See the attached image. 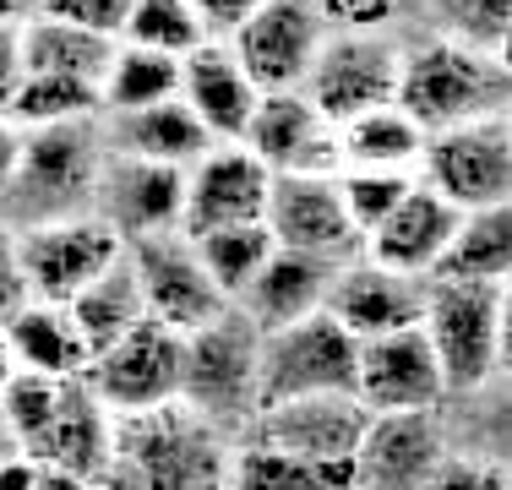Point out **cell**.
Returning <instances> with one entry per match:
<instances>
[{
	"instance_id": "obj_1",
	"label": "cell",
	"mask_w": 512,
	"mask_h": 490,
	"mask_svg": "<svg viewBox=\"0 0 512 490\" xmlns=\"http://www.w3.org/2000/svg\"><path fill=\"white\" fill-rule=\"evenodd\" d=\"M229 452L235 441L186 403L115 414V447L99 490H229Z\"/></svg>"
},
{
	"instance_id": "obj_2",
	"label": "cell",
	"mask_w": 512,
	"mask_h": 490,
	"mask_svg": "<svg viewBox=\"0 0 512 490\" xmlns=\"http://www.w3.org/2000/svg\"><path fill=\"white\" fill-rule=\"evenodd\" d=\"M398 109L431 137L447 126L491 120L512 109V60L496 49L453 44L442 33H404V71H398Z\"/></svg>"
},
{
	"instance_id": "obj_3",
	"label": "cell",
	"mask_w": 512,
	"mask_h": 490,
	"mask_svg": "<svg viewBox=\"0 0 512 490\" xmlns=\"http://www.w3.org/2000/svg\"><path fill=\"white\" fill-rule=\"evenodd\" d=\"M99 169H104L99 115L71 120V126L22 131L17 169H11L6 191H0V218L11 229H33V224H55V218L93 213Z\"/></svg>"
},
{
	"instance_id": "obj_4",
	"label": "cell",
	"mask_w": 512,
	"mask_h": 490,
	"mask_svg": "<svg viewBox=\"0 0 512 490\" xmlns=\"http://www.w3.org/2000/svg\"><path fill=\"white\" fill-rule=\"evenodd\" d=\"M420 333L436 349L447 403L463 398V392L496 387L502 382V365H507V284L425 278Z\"/></svg>"
},
{
	"instance_id": "obj_5",
	"label": "cell",
	"mask_w": 512,
	"mask_h": 490,
	"mask_svg": "<svg viewBox=\"0 0 512 490\" xmlns=\"http://www.w3.org/2000/svg\"><path fill=\"white\" fill-rule=\"evenodd\" d=\"M262 333L229 305L207 327L186 333V365H180V403L202 414L213 431L240 441L262 409Z\"/></svg>"
},
{
	"instance_id": "obj_6",
	"label": "cell",
	"mask_w": 512,
	"mask_h": 490,
	"mask_svg": "<svg viewBox=\"0 0 512 490\" xmlns=\"http://www.w3.org/2000/svg\"><path fill=\"white\" fill-rule=\"evenodd\" d=\"M398 71H404V33H382V28H344L327 33L316 49L300 93L316 104V115L327 126L382 109L398 98Z\"/></svg>"
},
{
	"instance_id": "obj_7",
	"label": "cell",
	"mask_w": 512,
	"mask_h": 490,
	"mask_svg": "<svg viewBox=\"0 0 512 490\" xmlns=\"http://www.w3.org/2000/svg\"><path fill=\"white\" fill-rule=\"evenodd\" d=\"M414 180L431 186L442 202H453L458 213L512 202V120L491 115L431 131L420 147V164H414Z\"/></svg>"
},
{
	"instance_id": "obj_8",
	"label": "cell",
	"mask_w": 512,
	"mask_h": 490,
	"mask_svg": "<svg viewBox=\"0 0 512 490\" xmlns=\"http://www.w3.org/2000/svg\"><path fill=\"white\" fill-rule=\"evenodd\" d=\"M360 338H349L327 311H311L300 322L262 333V409L284 398H311V392H355Z\"/></svg>"
},
{
	"instance_id": "obj_9",
	"label": "cell",
	"mask_w": 512,
	"mask_h": 490,
	"mask_svg": "<svg viewBox=\"0 0 512 490\" xmlns=\"http://www.w3.org/2000/svg\"><path fill=\"white\" fill-rule=\"evenodd\" d=\"M180 365H186V333L142 316L131 333L93 354L82 376L115 414H148L180 403Z\"/></svg>"
},
{
	"instance_id": "obj_10",
	"label": "cell",
	"mask_w": 512,
	"mask_h": 490,
	"mask_svg": "<svg viewBox=\"0 0 512 490\" xmlns=\"http://www.w3.org/2000/svg\"><path fill=\"white\" fill-rule=\"evenodd\" d=\"M262 224L278 251L311 256V262L344 267L360 256V229L349 224L338 175H273Z\"/></svg>"
},
{
	"instance_id": "obj_11",
	"label": "cell",
	"mask_w": 512,
	"mask_h": 490,
	"mask_svg": "<svg viewBox=\"0 0 512 490\" xmlns=\"http://www.w3.org/2000/svg\"><path fill=\"white\" fill-rule=\"evenodd\" d=\"M131 267H137L142 284V311L153 322L175 327V333H197L218 311H229V300L218 294V284L207 278L197 245L180 229H164V235H142L126 245Z\"/></svg>"
},
{
	"instance_id": "obj_12",
	"label": "cell",
	"mask_w": 512,
	"mask_h": 490,
	"mask_svg": "<svg viewBox=\"0 0 512 490\" xmlns=\"http://www.w3.org/2000/svg\"><path fill=\"white\" fill-rule=\"evenodd\" d=\"M267 191H273V169L246 142H213L186 169L180 235H207V229H229V224H262Z\"/></svg>"
},
{
	"instance_id": "obj_13",
	"label": "cell",
	"mask_w": 512,
	"mask_h": 490,
	"mask_svg": "<svg viewBox=\"0 0 512 490\" xmlns=\"http://www.w3.org/2000/svg\"><path fill=\"white\" fill-rule=\"evenodd\" d=\"M17 256H22V278H28L33 300L66 305L71 294L88 289L93 278L120 256V235L93 213L55 218V224L17 229Z\"/></svg>"
},
{
	"instance_id": "obj_14",
	"label": "cell",
	"mask_w": 512,
	"mask_h": 490,
	"mask_svg": "<svg viewBox=\"0 0 512 490\" xmlns=\"http://www.w3.org/2000/svg\"><path fill=\"white\" fill-rule=\"evenodd\" d=\"M447 452H453L447 409L371 414L355 447V490H425Z\"/></svg>"
},
{
	"instance_id": "obj_15",
	"label": "cell",
	"mask_w": 512,
	"mask_h": 490,
	"mask_svg": "<svg viewBox=\"0 0 512 490\" xmlns=\"http://www.w3.org/2000/svg\"><path fill=\"white\" fill-rule=\"evenodd\" d=\"M322 39H327V28H322L311 0H267L224 44L235 49V60L246 66V77L256 88L278 93V88H300L306 82Z\"/></svg>"
},
{
	"instance_id": "obj_16",
	"label": "cell",
	"mask_w": 512,
	"mask_h": 490,
	"mask_svg": "<svg viewBox=\"0 0 512 490\" xmlns=\"http://www.w3.org/2000/svg\"><path fill=\"white\" fill-rule=\"evenodd\" d=\"M355 398L371 414H414V409H447V382L436 349L420 327L365 338L355 360Z\"/></svg>"
},
{
	"instance_id": "obj_17",
	"label": "cell",
	"mask_w": 512,
	"mask_h": 490,
	"mask_svg": "<svg viewBox=\"0 0 512 490\" xmlns=\"http://www.w3.org/2000/svg\"><path fill=\"white\" fill-rule=\"evenodd\" d=\"M180 191H186V169L148 164V158L109 153L104 147L93 218H104L120 235V245H131L142 235H164V229H180Z\"/></svg>"
},
{
	"instance_id": "obj_18",
	"label": "cell",
	"mask_w": 512,
	"mask_h": 490,
	"mask_svg": "<svg viewBox=\"0 0 512 490\" xmlns=\"http://www.w3.org/2000/svg\"><path fill=\"white\" fill-rule=\"evenodd\" d=\"M240 142L273 175H338V126H327L300 88H278L256 98Z\"/></svg>"
},
{
	"instance_id": "obj_19",
	"label": "cell",
	"mask_w": 512,
	"mask_h": 490,
	"mask_svg": "<svg viewBox=\"0 0 512 490\" xmlns=\"http://www.w3.org/2000/svg\"><path fill=\"white\" fill-rule=\"evenodd\" d=\"M322 311L360 343L382 338V333H398V327H420L425 278L382 267V262H371V256H355V262L333 267Z\"/></svg>"
},
{
	"instance_id": "obj_20",
	"label": "cell",
	"mask_w": 512,
	"mask_h": 490,
	"mask_svg": "<svg viewBox=\"0 0 512 490\" xmlns=\"http://www.w3.org/2000/svg\"><path fill=\"white\" fill-rule=\"evenodd\" d=\"M371 409L355 392H311V398H284L256 409L251 431L240 441H262V447H284L300 458H355Z\"/></svg>"
},
{
	"instance_id": "obj_21",
	"label": "cell",
	"mask_w": 512,
	"mask_h": 490,
	"mask_svg": "<svg viewBox=\"0 0 512 490\" xmlns=\"http://www.w3.org/2000/svg\"><path fill=\"white\" fill-rule=\"evenodd\" d=\"M109 447H115V409L88 387V376H66L50 425H44V436L33 441L28 458L71 469V474H82V480L99 485L104 469H109Z\"/></svg>"
},
{
	"instance_id": "obj_22",
	"label": "cell",
	"mask_w": 512,
	"mask_h": 490,
	"mask_svg": "<svg viewBox=\"0 0 512 490\" xmlns=\"http://www.w3.org/2000/svg\"><path fill=\"white\" fill-rule=\"evenodd\" d=\"M180 98H186V109L207 126L213 142H240L262 88L246 77V66L224 39H202L180 60Z\"/></svg>"
},
{
	"instance_id": "obj_23",
	"label": "cell",
	"mask_w": 512,
	"mask_h": 490,
	"mask_svg": "<svg viewBox=\"0 0 512 490\" xmlns=\"http://www.w3.org/2000/svg\"><path fill=\"white\" fill-rule=\"evenodd\" d=\"M453 224H458V207L414 180V186L393 202V213L360 240V256H371V262H382V267H398V273H414V278H431V267H436V256H442L447 235H453Z\"/></svg>"
},
{
	"instance_id": "obj_24",
	"label": "cell",
	"mask_w": 512,
	"mask_h": 490,
	"mask_svg": "<svg viewBox=\"0 0 512 490\" xmlns=\"http://www.w3.org/2000/svg\"><path fill=\"white\" fill-rule=\"evenodd\" d=\"M99 126H104L109 153H131V158L175 164V169H191L207 147H213L207 126L186 109L180 93L158 98V104H142V109H120V115H99Z\"/></svg>"
},
{
	"instance_id": "obj_25",
	"label": "cell",
	"mask_w": 512,
	"mask_h": 490,
	"mask_svg": "<svg viewBox=\"0 0 512 490\" xmlns=\"http://www.w3.org/2000/svg\"><path fill=\"white\" fill-rule=\"evenodd\" d=\"M327 278H333L327 262H311V256H295V251H273L267 267L251 278V289L235 300V311L246 316L256 333H278V327L322 311Z\"/></svg>"
},
{
	"instance_id": "obj_26",
	"label": "cell",
	"mask_w": 512,
	"mask_h": 490,
	"mask_svg": "<svg viewBox=\"0 0 512 490\" xmlns=\"http://www.w3.org/2000/svg\"><path fill=\"white\" fill-rule=\"evenodd\" d=\"M431 278H458V284H507L512 278V202L458 213L453 235L436 256Z\"/></svg>"
},
{
	"instance_id": "obj_27",
	"label": "cell",
	"mask_w": 512,
	"mask_h": 490,
	"mask_svg": "<svg viewBox=\"0 0 512 490\" xmlns=\"http://www.w3.org/2000/svg\"><path fill=\"white\" fill-rule=\"evenodd\" d=\"M6 338H11V354H17L22 371H39V376H82L93 360L88 338L77 333L66 305H50V300H28L17 316L6 322Z\"/></svg>"
},
{
	"instance_id": "obj_28",
	"label": "cell",
	"mask_w": 512,
	"mask_h": 490,
	"mask_svg": "<svg viewBox=\"0 0 512 490\" xmlns=\"http://www.w3.org/2000/svg\"><path fill=\"white\" fill-rule=\"evenodd\" d=\"M229 490H355V458H300L262 441H235Z\"/></svg>"
},
{
	"instance_id": "obj_29",
	"label": "cell",
	"mask_w": 512,
	"mask_h": 490,
	"mask_svg": "<svg viewBox=\"0 0 512 490\" xmlns=\"http://www.w3.org/2000/svg\"><path fill=\"white\" fill-rule=\"evenodd\" d=\"M66 311H71V322H77V333L88 338L93 354L109 349L120 333H131V327L148 316V311H142V284H137V267H131L126 245H120V256L104 267L99 278H93L88 289L71 294Z\"/></svg>"
},
{
	"instance_id": "obj_30",
	"label": "cell",
	"mask_w": 512,
	"mask_h": 490,
	"mask_svg": "<svg viewBox=\"0 0 512 490\" xmlns=\"http://www.w3.org/2000/svg\"><path fill=\"white\" fill-rule=\"evenodd\" d=\"M420 147L425 131L398 104H382L338 126V169H409L414 175Z\"/></svg>"
},
{
	"instance_id": "obj_31",
	"label": "cell",
	"mask_w": 512,
	"mask_h": 490,
	"mask_svg": "<svg viewBox=\"0 0 512 490\" xmlns=\"http://www.w3.org/2000/svg\"><path fill=\"white\" fill-rule=\"evenodd\" d=\"M115 44L120 39H104V33H88V28H71V22L44 17V11H33V17L22 22V55H28V71L82 77V82H93V88L104 82Z\"/></svg>"
},
{
	"instance_id": "obj_32",
	"label": "cell",
	"mask_w": 512,
	"mask_h": 490,
	"mask_svg": "<svg viewBox=\"0 0 512 490\" xmlns=\"http://www.w3.org/2000/svg\"><path fill=\"white\" fill-rule=\"evenodd\" d=\"M180 93V60L164 55V49H142V44H115L109 55V71L99 82L104 98V115H120V109H142L158 104V98H175Z\"/></svg>"
},
{
	"instance_id": "obj_33",
	"label": "cell",
	"mask_w": 512,
	"mask_h": 490,
	"mask_svg": "<svg viewBox=\"0 0 512 490\" xmlns=\"http://www.w3.org/2000/svg\"><path fill=\"white\" fill-rule=\"evenodd\" d=\"M104 115V98L93 82L82 77H55V71H28L22 77L17 98L6 104V120L22 131H39V126H71V120H93Z\"/></svg>"
},
{
	"instance_id": "obj_34",
	"label": "cell",
	"mask_w": 512,
	"mask_h": 490,
	"mask_svg": "<svg viewBox=\"0 0 512 490\" xmlns=\"http://www.w3.org/2000/svg\"><path fill=\"white\" fill-rule=\"evenodd\" d=\"M191 245H197L207 278L218 284V294H224L229 305L240 300V294L251 289V278L267 267V256L278 251L273 235H267V224H229V229H207V235H191Z\"/></svg>"
},
{
	"instance_id": "obj_35",
	"label": "cell",
	"mask_w": 512,
	"mask_h": 490,
	"mask_svg": "<svg viewBox=\"0 0 512 490\" xmlns=\"http://www.w3.org/2000/svg\"><path fill=\"white\" fill-rule=\"evenodd\" d=\"M414 28L442 33L453 44L496 49L512 44V0H414Z\"/></svg>"
},
{
	"instance_id": "obj_36",
	"label": "cell",
	"mask_w": 512,
	"mask_h": 490,
	"mask_svg": "<svg viewBox=\"0 0 512 490\" xmlns=\"http://www.w3.org/2000/svg\"><path fill=\"white\" fill-rule=\"evenodd\" d=\"M120 39L186 60L191 49L207 39V28H202L191 0H131V17H126V28H120Z\"/></svg>"
},
{
	"instance_id": "obj_37",
	"label": "cell",
	"mask_w": 512,
	"mask_h": 490,
	"mask_svg": "<svg viewBox=\"0 0 512 490\" xmlns=\"http://www.w3.org/2000/svg\"><path fill=\"white\" fill-rule=\"evenodd\" d=\"M414 186L409 169H338V196L349 207V224L360 229V240L393 213V202Z\"/></svg>"
},
{
	"instance_id": "obj_38",
	"label": "cell",
	"mask_w": 512,
	"mask_h": 490,
	"mask_svg": "<svg viewBox=\"0 0 512 490\" xmlns=\"http://www.w3.org/2000/svg\"><path fill=\"white\" fill-rule=\"evenodd\" d=\"M55 398H60V382L55 376H39V371H11V382L0 387V409H6L11 431H17L22 452H33V441L44 436V425H50L55 414Z\"/></svg>"
},
{
	"instance_id": "obj_39",
	"label": "cell",
	"mask_w": 512,
	"mask_h": 490,
	"mask_svg": "<svg viewBox=\"0 0 512 490\" xmlns=\"http://www.w3.org/2000/svg\"><path fill=\"white\" fill-rule=\"evenodd\" d=\"M327 33L344 28H382V33H409L414 28V0H311Z\"/></svg>"
},
{
	"instance_id": "obj_40",
	"label": "cell",
	"mask_w": 512,
	"mask_h": 490,
	"mask_svg": "<svg viewBox=\"0 0 512 490\" xmlns=\"http://www.w3.org/2000/svg\"><path fill=\"white\" fill-rule=\"evenodd\" d=\"M425 490H507V469H502V458L453 447L436 463V474L425 480Z\"/></svg>"
},
{
	"instance_id": "obj_41",
	"label": "cell",
	"mask_w": 512,
	"mask_h": 490,
	"mask_svg": "<svg viewBox=\"0 0 512 490\" xmlns=\"http://www.w3.org/2000/svg\"><path fill=\"white\" fill-rule=\"evenodd\" d=\"M44 17H60L71 28H88V33H104V39H120L131 17V0H39Z\"/></svg>"
},
{
	"instance_id": "obj_42",
	"label": "cell",
	"mask_w": 512,
	"mask_h": 490,
	"mask_svg": "<svg viewBox=\"0 0 512 490\" xmlns=\"http://www.w3.org/2000/svg\"><path fill=\"white\" fill-rule=\"evenodd\" d=\"M28 278H22V256H17V229L0 218V327L28 305Z\"/></svg>"
},
{
	"instance_id": "obj_43",
	"label": "cell",
	"mask_w": 512,
	"mask_h": 490,
	"mask_svg": "<svg viewBox=\"0 0 512 490\" xmlns=\"http://www.w3.org/2000/svg\"><path fill=\"white\" fill-rule=\"evenodd\" d=\"M22 77H28V55H22V22H0V115L17 98Z\"/></svg>"
},
{
	"instance_id": "obj_44",
	"label": "cell",
	"mask_w": 512,
	"mask_h": 490,
	"mask_svg": "<svg viewBox=\"0 0 512 490\" xmlns=\"http://www.w3.org/2000/svg\"><path fill=\"white\" fill-rule=\"evenodd\" d=\"M191 6H197L207 39H229V33H235L256 6H267V0H191Z\"/></svg>"
},
{
	"instance_id": "obj_45",
	"label": "cell",
	"mask_w": 512,
	"mask_h": 490,
	"mask_svg": "<svg viewBox=\"0 0 512 490\" xmlns=\"http://www.w3.org/2000/svg\"><path fill=\"white\" fill-rule=\"evenodd\" d=\"M33 490H99V485L82 480V474H71V469H55V463H39V469H33Z\"/></svg>"
},
{
	"instance_id": "obj_46",
	"label": "cell",
	"mask_w": 512,
	"mask_h": 490,
	"mask_svg": "<svg viewBox=\"0 0 512 490\" xmlns=\"http://www.w3.org/2000/svg\"><path fill=\"white\" fill-rule=\"evenodd\" d=\"M17 153H22V126H11V120L0 115V191H6L11 169H17Z\"/></svg>"
},
{
	"instance_id": "obj_47",
	"label": "cell",
	"mask_w": 512,
	"mask_h": 490,
	"mask_svg": "<svg viewBox=\"0 0 512 490\" xmlns=\"http://www.w3.org/2000/svg\"><path fill=\"white\" fill-rule=\"evenodd\" d=\"M33 469L39 463L22 452V458H11V463H0V490H33Z\"/></svg>"
},
{
	"instance_id": "obj_48",
	"label": "cell",
	"mask_w": 512,
	"mask_h": 490,
	"mask_svg": "<svg viewBox=\"0 0 512 490\" xmlns=\"http://www.w3.org/2000/svg\"><path fill=\"white\" fill-rule=\"evenodd\" d=\"M11 458H22V441H17V431H11L6 409H0V463H11Z\"/></svg>"
},
{
	"instance_id": "obj_49",
	"label": "cell",
	"mask_w": 512,
	"mask_h": 490,
	"mask_svg": "<svg viewBox=\"0 0 512 490\" xmlns=\"http://www.w3.org/2000/svg\"><path fill=\"white\" fill-rule=\"evenodd\" d=\"M39 11V0H0V22H28Z\"/></svg>"
},
{
	"instance_id": "obj_50",
	"label": "cell",
	"mask_w": 512,
	"mask_h": 490,
	"mask_svg": "<svg viewBox=\"0 0 512 490\" xmlns=\"http://www.w3.org/2000/svg\"><path fill=\"white\" fill-rule=\"evenodd\" d=\"M11 371H17V354H11V338H6V327H0V387L11 382Z\"/></svg>"
}]
</instances>
